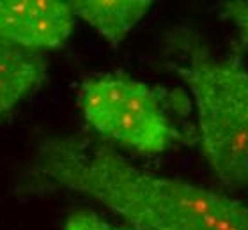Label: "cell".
Masks as SVG:
<instances>
[{"instance_id": "6da1fadb", "label": "cell", "mask_w": 248, "mask_h": 230, "mask_svg": "<svg viewBox=\"0 0 248 230\" xmlns=\"http://www.w3.org/2000/svg\"><path fill=\"white\" fill-rule=\"evenodd\" d=\"M31 174L103 204L131 230H248L245 202L145 172L99 138H50Z\"/></svg>"}, {"instance_id": "7a4b0ae2", "label": "cell", "mask_w": 248, "mask_h": 230, "mask_svg": "<svg viewBox=\"0 0 248 230\" xmlns=\"http://www.w3.org/2000/svg\"><path fill=\"white\" fill-rule=\"evenodd\" d=\"M169 46L195 103L207 165L223 184L248 189V69L238 57L213 55L190 29L169 34Z\"/></svg>"}, {"instance_id": "3957f363", "label": "cell", "mask_w": 248, "mask_h": 230, "mask_svg": "<svg viewBox=\"0 0 248 230\" xmlns=\"http://www.w3.org/2000/svg\"><path fill=\"white\" fill-rule=\"evenodd\" d=\"M78 107L96 133L139 154L165 153L181 138L169 115V94L123 73L83 80Z\"/></svg>"}, {"instance_id": "277c9868", "label": "cell", "mask_w": 248, "mask_h": 230, "mask_svg": "<svg viewBox=\"0 0 248 230\" xmlns=\"http://www.w3.org/2000/svg\"><path fill=\"white\" fill-rule=\"evenodd\" d=\"M75 20L73 2L0 0V39L41 55L69 39Z\"/></svg>"}, {"instance_id": "5b68a950", "label": "cell", "mask_w": 248, "mask_h": 230, "mask_svg": "<svg viewBox=\"0 0 248 230\" xmlns=\"http://www.w3.org/2000/svg\"><path fill=\"white\" fill-rule=\"evenodd\" d=\"M46 73V59L41 53L0 39V119L31 96L45 82Z\"/></svg>"}, {"instance_id": "8992f818", "label": "cell", "mask_w": 248, "mask_h": 230, "mask_svg": "<svg viewBox=\"0 0 248 230\" xmlns=\"http://www.w3.org/2000/svg\"><path fill=\"white\" fill-rule=\"evenodd\" d=\"M149 0H77L75 16L91 25L112 46H117L149 13Z\"/></svg>"}, {"instance_id": "52a82bcc", "label": "cell", "mask_w": 248, "mask_h": 230, "mask_svg": "<svg viewBox=\"0 0 248 230\" xmlns=\"http://www.w3.org/2000/svg\"><path fill=\"white\" fill-rule=\"evenodd\" d=\"M64 230H131L128 227H119L110 223L94 211L80 209L67 216Z\"/></svg>"}, {"instance_id": "ba28073f", "label": "cell", "mask_w": 248, "mask_h": 230, "mask_svg": "<svg viewBox=\"0 0 248 230\" xmlns=\"http://www.w3.org/2000/svg\"><path fill=\"white\" fill-rule=\"evenodd\" d=\"M223 15L232 21L239 34V41L243 46H248V0H234L222 5Z\"/></svg>"}]
</instances>
